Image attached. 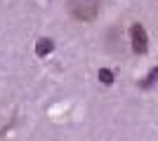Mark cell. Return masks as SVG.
<instances>
[{
	"mask_svg": "<svg viewBox=\"0 0 158 141\" xmlns=\"http://www.w3.org/2000/svg\"><path fill=\"white\" fill-rule=\"evenodd\" d=\"M130 40H132V52L135 54H146L149 49V35L142 24H132L130 26Z\"/></svg>",
	"mask_w": 158,
	"mask_h": 141,
	"instance_id": "cell-2",
	"label": "cell"
},
{
	"mask_svg": "<svg viewBox=\"0 0 158 141\" xmlns=\"http://www.w3.org/2000/svg\"><path fill=\"white\" fill-rule=\"evenodd\" d=\"M156 75H158V68H151V71H149V75H146V80L142 82V87H144V89L153 87V82H156Z\"/></svg>",
	"mask_w": 158,
	"mask_h": 141,
	"instance_id": "cell-4",
	"label": "cell"
},
{
	"mask_svg": "<svg viewBox=\"0 0 158 141\" xmlns=\"http://www.w3.org/2000/svg\"><path fill=\"white\" fill-rule=\"evenodd\" d=\"M99 10H102V0H69V12H71V17L83 21V24L94 21Z\"/></svg>",
	"mask_w": 158,
	"mask_h": 141,
	"instance_id": "cell-1",
	"label": "cell"
},
{
	"mask_svg": "<svg viewBox=\"0 0 158 141\" xmlns=\"http://www.w3.org/2000/svg\"><path fill=\"white\" fill-rule=\"evenodd\" d=\"M99 80L104 82V85H113V73L109 68H102V71H99Z\"/></svg>",
	"mask_w": 158,
	"mask_h": 141,
	"instance_id": "cell-5",
	"label": "cell"
},
{
	"mask_svg": "<svg viewBox=\"0 0 158 141\" xmlns=\"http://www.w3.org/2000/svg\"><path fill=\"white\" fill-rule=\"evenodd\" d=\"M52 49H54V42L50 40V38H40L38 45H35V54H38V57H45V54H50Z\"/></svg>",
	"mask_w": 158,
	"mask_h": 141,
	"instance_id": "cell-3",
	"label": "cell"
}]
</instances>
